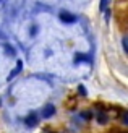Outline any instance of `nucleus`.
Masks as SVG:
<instances>
[{
	"label": "nucleus",
	"instance_id": "1",
	"mask_svg": "<svg viewBox=\"0 0 128 133\" xmlns=\"http://www.w3.org/2000/svg\"><path fill=\"white\" fill-rule=\"evenodd\" d=\"M60 19H62L63 23H66V24H71V23L76 21V16L71 15L70 11H62V13H60Z\"/></svg>",
	"mask_w": 128,
	"mask_h": 133
},
{
	"label": "nucleus",
	"instance_id": "2",
	"mask_svg": "<svg viewBox=\"0 0 128 133\" xmlns=\"http://www.w3.org/2000/svg\"><path fill=\"white\" fill-rule=\"evenodd\" d=\"M24 123L28 125V127H36V125H37V115L36 114H29L28 117H26Z\"/></svg>",
	"mask_w": 128,
	"mask_h": 133
},
{
	"label": "nucleus",
	"instance_id": "3",
	"mask_svg": "<svg viewBox=\"0 0 128 133\" xmlns=\"http://www.w3.org/2000/svg\"><path fill=\"white\" fill-rule=\"evenodd\" d=\"M53 114H55V107L53 105H45L44 107V110H42V117H45V118H49V117H52Z\"/></svg>",
	"mask_w": 128,
	"mask_h": 133
},
{
	"label": "nucleus",
	"instance_id": "4",
	"mask_svg": "<svg viewBox=\"0 0 128 133\" xmlns=\"http://www.w3.org/2000/svg\"><path fill=\"white\" fill-rule=\"evenodd\" d=\"M21 66H23V62H16V66H15V70H13L11 73H10V76H8V79H11V78H15L19 71H21Z\"/></svg>",
	"mask_w": 128,
	"mask_h": 133
},
{
	"label": "nucleus",
	"instance_id": "5",
	"mask_svg": "<svg viewBox=\"0 0 128 133\" xmlns=\"http://www.w3.org/2000/svg\"><path fill=\"white\" fill-rule=\"evenodd\" d=\"M75 60L76 62H81V60H89V58H87L86 55H83V54H76L75 55Z\"/></svg>",
	"mask_w": 128,
	"mask_h": 133
},
{
	"label": "nucleus",
	"instance_id": "6",
	"mask_svg": "<svg viewBox=\"0 0 128 133\" xmlns=\"http://www.w3.org/2000/svg\"><path fill=\"white\" fill-rule=\"evenodd\" d=\"M107 6V0H102V2H100V10H104Z\"/></svg>",
	"mask_w": 128,
	"mask_h": 133
},
{
	"label": "nucleus",
	"instance_id": "7",
	"mask_svg": "<svg viewBox=\"0 0 128 133\" xmlns=\"http://www.w3.org/2000/svg\"><path fill=\"white\" fill-rule=\"evenodd\" d=\"M107 122V117H102V115H100L99 117V123H105Z\"/></svg>",
	"mask_w": 128,
	"mask_h": 133
}]
</instances>
